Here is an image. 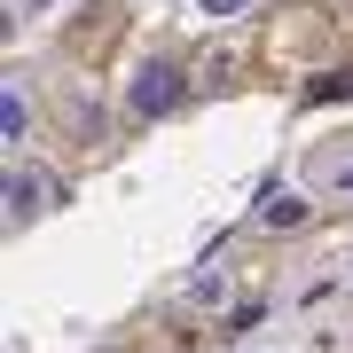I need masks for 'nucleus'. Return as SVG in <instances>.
I'll return each mask as SVG.
<instances>
[{
	"instance_id": "4",
	"label": "nucleus",
	"mask_w": 353,
	"mask_h": 353,
	"mask_svg": "<svg viewBox=\"0 0 353 353\" xmlns=\"http://www.w3.org/2000/svg\"><path fill=\"white\" fill-rule=\"evenodd\" d=\"M306 220V196H275L267 204V228H299Z\"/></svg>"
},
{
	"instance_id": "5",
	"label": "nucleus",
	"mask_w": 353,
	"mask_h": 353,
	"mask_svg": "<svg viewBox=\"0 0 353 353\" xmlns=\"http://www.w3.org/2000/svg\"><path fill=\"white\" fill-rule=\"evenodd\" d=\"M189 299H196V306H220V299H228V275H196Z\"/></svg>"
},
{
	"instance_id": "3",
	"label": "nucleus",
	"mask_w": 353,
	"mask_h": 353,
	"mask_svg": "<svg viewBox=\"0 0 353 353\" xmlns=\"http://www.w3.org/2000/svg\"><path fill=\"white\" fill-rule=\"evenodd\" d=\"M0 204H8V228H32L48 204H63V189H55L48 173H32V165H8V181H0Z\"/></svg>"
},
{
	"instance_id": "2",
	"label": "nucleus",
	"mask_w": 353,
	"mask_h": 353,
	"mask_svg": "<svg viewBox=\"0 0 353 353\" xmlns=\"http://www.w3.org/2000/svg\"><path fill=\"white\" fill-rule=\"evenodd\" d=\"M32 126H39V110H32V79H0V150H8V165H24L32 150Z\"/></svg>"
},
{
	"instance_id": "1",
	"label": "nucleus",
	"mask_w": 353,
	"mask_h": 353,
	"mask_svg": "<svg viewBox=\"0 0 353 353\" xmlns=\"http://www.w3.org/2000/svg\"><path fill=\"white\" fill-rule=\"evenodd\" d=\"M181 94H189V71H181L173 55H141L134 79H126V110L134 118H173Z\"/></svg>"
},
{
	"instance_id": "6",
	"label": "nucleus",
	"mask_w": 353,
	"mask_h": 353,
	"mask_svg": "<svg viewBox=\"0 0 353 353\" xmlns=\"http://www.w3.org/2000/svg\"><path fill=\"white\" fill-rule=\"evenodd\" d=\"M243 8H252V0H196L204 24H228V16H243Z\"/></svg>"
},
{
	"instance_id": "7",
	"label": "nucleus",
	"mask_w": 353,
	"mask_h": 353,
	"mask_svg": "<svg viewBox=\"0 0 353 353\" xmlns=\"http://www.w3.org/2000/svg\"><path fill=\"white\" fill-rule=\"evenodd\" d=\"M8 8H16V24H39V16L55 8V0H8Z\"/></svg>"
}]
</instances>
